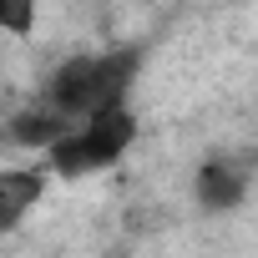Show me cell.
Segmentation results:
<instances>
[{
    "mask_svg": "<svg viewBox=\"0 0 258 258\" xmlns=\"http://www.w3.org/2000/svg\"><path fill=\"white\" fill-rule=\"evenodd\" d=\"M36 198H41V172H6L0 177V223L16 228Z\"/></svg>",
    "mask_w": 258,
    "mask_h": 258,
    "instance_id": "4",
    "label": "cell"
},
{
    "mask_svg": "<svg viewBox=\"0 0 258 258\" xmlns=\"http://www.w3.org/2000/svg\"><path fill=\"white\" fill-rule=\"evenodd\" d=\"M36 11H41V0H0V21H6L11 36H26L36 26Z\"/></svg>",
    "mask_w": 258,
    "mask_h": 258,
    "instance_id": "5",
    "label": "cell"
},
{
    "mask_svg": "<svg viewBox=\"0 0 258 258\" xmlns=\"http://www.w3.org/2000/svg\"><path fill=\"white\" fill-rule=\"evenodd\" d=\"M126 142H132V111L116 106V111H101V116L76 121L71 132L51 147V162H56V172L81 177V172H96V167L116 162Z\"/></svg>",
    "mask_w": 258,
    "mask_h": 258,
    "instance_id": "2",
    "label": "cell"
},
{
    "mask_svg": "<svg viewBox=\"0 0 258 258\" xmlns=\"http://www.w3.org/2000/svg\"><path fill=\"white\" fill-rule=\"evenodd\" d=\"M137 76V51H106V56H76L46 81V106H56L71 121L116 111L126 86Z\"/></svg>",
    "mask_w": 258,
    "mask_h": 258,
    "instance_id": "1",
    "label": "cell"
},
{
    "mask_svg": "<svg viewBox=\"0 0 258 258\" xmlns=\"http://www.w3.org/2000/svg\"><path fill=\"white\" fill-rule=\"evenodd\" d=\"M243 187H248V172L233 167V162H208L203 177H198L203 208H233V203H243Z\"/></svg>",
    "mask_w": 258,
    "mask_h": 258,
    "instance_id": "3",
    "label": "cell"
}]
</instances>
